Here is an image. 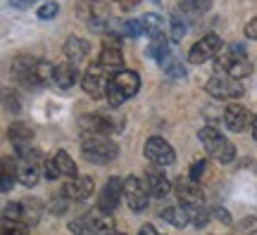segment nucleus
I'll return each instance as SVG.
<instances>
[{
  "label": "nucleus",
  "instance_id": "1",
  "mask_svg": "<svg viewBox=\"0 0 257 235\" xmlns=\"http://www.w3.org/2000/svg\"><path fill=\"white\" fill-rule=\"evenodd\" d=\"M198 138H200L202 147L207 150V154H210V157H214L217 162H221V164L233 162V157H236V147H233L226 138L221 136L217 128L202 126L200 131H198Z\"/></svg>",
  "mask_w": 257,
  "mask_h": 235
},
{
  "label": "nucleus",
  "instance_id": "2",
  "mask_svg": "<svg viewBox=\"0 0 257 235\" xmlns=\"http://www.w3.org/2000/svg\"><path fill=\"white\" fill-rule=\"evenodd\" d=\"M81 152L93 164H110L117 159L119 147H117V143H112L110 138H105V136H88V138H83Z\"/></svg>",
  "mask_w": 257,
  "mask_h": 235
},
{
  "label": "nucleus",
  "instance_id": "3",
  "mask_svg": "<svg viewBox=\"0 0 257 235\" xmlns=\"http://www.w3.org/2000/svg\"><path fill=\"white\" fill-rule=\"evenodd\" d=\"M205 91L217 100H233L243 95V86L233 76H229V74H214L210 81H207Z\"/></svg>",
  "mask_w": 257,
  "mask_h": 235
},
{
  "label": "nucleus",
  "instance_id": "4",
  "mask_svg": "<svg viewBox=\"0 0 257 235\" xmlns=\"http://www.w3.org/2000/svg\"><path fill=\"white\" fill-rule=\"evenodd\" d=\"M174 192L188 211H195V209L205 207V192H202L200 185H198L195 181H191V178H176L174 181Z\"/></svg>",
  "mask_w": 257,
  "mask_h": 235
},
{
  "label": "nucleus",
  "instance_id": "5",
  "mask_svg": "<svg viewBox=\"0 0 257 235\" xmlns=\"http://www.w3.org/2000/svg\"><path fill=\"white\" fill-rule=\"evenodd\" d=\"M41 62L29 57V55H19L12 60V76L24 86H41V74H38Z\"/></svg>",
  "mask_w": 257,
  "mask_h": 235
},
{
  "label": "nucleus",
  "instance_id": "6",
  "mask_svg": "<svg viewBox=\"0 0 257 235\" xmlns=\"http://www.w3.org/2000/svg\"><path fill=\"white\" fill-rule=\"evenodd\" d=\"M221 48H224L221 38L217 36V34H207V36H202L200 41L191 48V53H188V62L191 64L207 62V60H212V57H217V55H219Z\"/></svg>",
  "mask_w": 257,
  "mask_h": 235
},
{
  "label": "nucleus",
  "instance_id": "7",
  "mask_svg": "<svg viewBox=\"0 0 257 235\" xmlns=\"http://www.w3.org/2000/svg\"><path fill=\"white\" fill-rule=\"evenodd\" d=\"M143 152H146L148 162H153L155 166H169V164H174V159H176L174 147H172L169 143H165L162 138H157V136L148 138Z\"/></svg>",
  "mask_w": 257,
  "mask_h": 235
},
{
  "label": "nucleus",
  "instance_id": "8",
  "mask_svg": "<svg viewBox=\"0 0 257 235\" xmlns=\"http://www.w3.org/2000/svg\"><path fill=\"white\" fill-rule=\"evenodd\" d=\"M148 185L146 181H141L138 176H128L124 181V197L131 211H143L148 207Z\"/></svg>",
  "mask_w": 257,
  "mask_h": 235
},
{
  "label": "nucleus",
  "instance_id": "9",
  "mask_svg": "<svg viewBox=\"0 0 257 235\" xmlns=\"http://www.w3.org/2000/svg\"><path fill=\"white\" fill-rule=\"evenodd\" d=\"M79 15L81 19L88 22V27L93 31H102V29L107 27V22H110V15H107V5L102 3V0H88V5L86 3H79Z\"/></svg>",
  "mask_w": 257,
  "mask_h": 235
},
{
  "label": "nucleus",
  "instance_id": "10",
  "mask_svg": "<svg viewBox=\"0 0 257 235\" xmlns=\"http://www.w3.org/2000/svg\"><path fill=\"white\" fill-rule=\"evenodd\" d=\"M83 91L88 93L93 100H100V98L107 95V91H110V79L105 76V72H102L100 64L91 67L88 74L83 76Z\"/></svg>",
  "mask_w": 257,
  "mask_h": 235
},
{
  "label": "nucleus",
  "instance_id": "11",
  "mask_svg": "<svg viewBox=\"0 0 257 235\" xmlns=\"http://www.w3.org/2000/svg\"><path fill=\"white\" fill-rule=\"evenodd\" d=\"M124 197V181L117 178V176H112L107 185L102 188L100 192V202H98V209L105 211V214H112L114 209L119 207V199Z\"/></svg>",
  "mask_w": 257,
  "mask_h": 235
},
{
  "label": "nucleus",
  "instance_id": "12",
  "mask_svg": "<svg viewBox=\"0 0 257 235\" xmlns=\"http://www.w3.org/2000/svg\"><path fill=\"white\" fill-rule=\"evenodd\" d=\"M224 124L233 133H243L248 126H252V117L243 105H229L224 109Z\"/></svg>",
  "mask_w": 257,
  "mask_h": 235
},
{
  "label": "nucleus",
  "instance_id": "13",
  "mask_svg": "<svg viewBox=\"0 0 257 235\" xmlns=\"http://www.w3.org/2000/svg\"><path fill=\"white\" fill-rule=\"evenodd\" d=\"M240 60H245V48L238 46V43H233V46H224L219 50V55L214 57V64H217V69L219 74H229Z\"/></svg>",
  "mask_w": 257,
  "mask_h": 235
},
{
  "label": "nucleus",
  "instance_id": "14",
  "mask_svg": "<svg viewBox=\"0 0 257 235\" xmlns=\"http://www.w3.org/2000/svg\"><path fill=\"white\" fill-rule=\"evenodd\" d=\"M93 190H95V183L91 176H79V178H69L64 183L62 195L67 199H86L93 195Z\"/></svg>",
  "mask_w": 257,
  "mask_h": 235
},
{
  "label": "nucleus",
  "instance_id": "15",
  "mask_svg": "<svg viewBox=\"0 0 257 235\" xmlns=\"http://www.w3.org/2000/svg\"><path fill=\"white\" fill-rule=\"evenodd\" d=\"M98 64L102 67V72L107 74H119L124 72V55H121V50L114 43H105L100 50V60H98Z\"/></svg>",
  "mask_w": 257,
  "mask_h": 235
},
{
  "label": "nucleus",
  "instance_id": "16",
  "mask_svg": "<svg viewBox=\"0 0 257 235\" xmlns=\"http://www.w3.org/2000/svg\"><path fill=\"white\" fill-rule=\"evenodd\" d=\"M112 86L119 91V95L124 100L134 98V95L138 93V88H141V76H138L136 72L124 69V72H119V74H114V76H112Z\"/></svg>",
  "mask_w": 257,
  "mask_h": 235
},
{
  "label": "nucleus",
  "instance_id": "17",
  "mask_svg": "<svg viewBox=\"0 0 257 235\" xmlns=\"http://www.w3.org/2000/svg\"><path fill=\"white\" fill-rule=\"evenodd\" d=\"M146 185H148V190H150V195H155V197H165L167 192L172 190L169 178H167L160 169H148L146 171Z\"/></svg>",
  "mask_w": 257,
  "mask_h": 235
},
{
  "label": "nucleus",
  "instance_id": "18",
  "mask_svg": "<svg viewBox=\"0 0 257 235\" xmlns=\"http://www.w3.org/2000/svg\"><path fill=\"white\" fill-rule=\"evenodd\" d=\"M86 221H88V228H91V235H112V228H114V221L110 218V214L105 211H91L86 214Z\"/></svg>",
  "mask_w": 257,
  "mask_h": 235
},
{
  "label": "nucleus",
  "instance_id": "19",
  "mask_svg": "<svg viewBox=\"0 0 257 235\" xmlns=\"http://www.w3.org/2000/svg\"><path fill=\"white\" fill-rule=\"evenodd\" d=\"M88 53H91V46L86 43V41H81V38H67V43H64V55L69 57V64H79L83 62L86 57H88Z\"/></svg>",
  "mask_w": 257,
  "mask_h": 235
},
{
  "label": "nucleus",
  "instance_id": "20",
  "mask_svg": "<svg viewBox=\"0 0 257 235\" xmlns=\"http://www.w3.org/2000/svg\"><path fill=\"white\" fill-rule=\"evenodd\" d=\"M148 55L160 62L162 67L167 64V57H169V41H167L165 34H157V36H150V46H148Z\"/></svg>",
  "mask_w": 257,
  "mask_h": 235
},
{
  "label": "nucleus",
  "instance_id": "21",
  "mask_svg": "<svg viewBox=\"0 0 257 235\" xmlns=\"http://www.w3.org/2000/svg\"><path fill=\"white\" fill-rule=\"evenodd\" d=\"M81 124L91 136H105V133L112 131V121L107 117H102V114H88V117L81 119Z\"/></svg>",
  "mask_w": 257,
  "mask_h": 235
},
{
  "label": "nucleus",
  "instance_id": "22",
  "mask_svg": "<svg viewBox=\"0 0 257 235\" xmlns=\"http://www.w3.org/2000/svg\"><path fill=\"white\" fill-rule=\"evenodd\" d=\"M53 81H55V86L60 91L72 88L74 83H76V67H74V64H57Z\"/></svg>",
  "mask_w": 257,
  "mask_h": 235
},
{
  "label": "nucleus",
  "instance_id": "23",
  "mask_svg": "<svg viewBox=\"0 0 257 235\" xmlns=\"http://www.w3.org/2000/svg\"><path fill=\"white\" fill-rule=\"evenodd\" d=\"M17 178L24 183L27 188L36 185V183H38V166H36V162H22V159H19Z\"/></svg>",
  "mask_w": 257,
  "mask_h": 235
},
{
  "label": "nucleus",
  "instance_id": "24",
  "mask_svg": "<svg viewBox=\"0 0 257 235\" xmlns=\"http://www.w3.org/2000/svg\"><path fill=\"white\" fill-rule=\"evenodd\" d=\"M41 214H43V204H41V202H38V199H24V202H22V221H24V223H31V226H34V223H38V218H41Z\"/></svg>",
  "mask_w": 257,
  "mask_h": 235
},
{
  "label": "nucleus",
  "instance_id": "25",
  "mask_svg": "<svg viewBox=\"0 0 257 235\" xmlns=\"http://www.w3.org/2000/svg\"><path fill=\"white\" fill-rule=\"evenodd\" d=\"M8 138L15 143V147L19 145H29L31 143V138H34V131L27 126V124H12L8 131Z\"/></svg>",
  "mask_w": 257,
  "mask_h": 235
},
{
  "label": "nucleus",
  "instance_id": "26",
  "mask_svg": "<svg viewBox=\"0 0 257 235\" xmlns=\"http://www.w3.org/2000/svg\"><path fill=\"white\" fill-rule=\"evenodd\" d=\"M162 218L165 221H169L172 226H176V228H184L186 223H188V211H186L184 207H167L165 211H162Z\"/></svg>",
  "mask_w": 257,
  "mask_h": 235
},
{
  "label": "nucleus",
  "instance_id": "27",
  "mask_svg": "<svg viewBox=\"0 0 257 235\" xmlns=\"http://www.w3.org/2000/svg\"><path fill=\"white\" fill-rule=\"evenodd\" d=\"M55 164H57V169H60L62 176H67V178H76V164H74V159L69 157V152L60 150V152L55 154Z\"/></svg>",
  "mask_w": 257,
  "mask_h": 235
},
{
  "label": "nucleus",
  "instance_id": "28",
  "mask_svg": "<svg viewBox=\"0 0 257 235\" xmlns=\"http://www.w3.org/2000/svg\"><path fill=\"white\" fill-rule=\"evenodd\" d=\"M15 176H17V166H15V162H12L10 157H5V159H3V192H10V190H12Z\"/></svg>",
  "mask_w": 257,
  "mask_h": 235
},
{
  "label": "nucleus",
  "instance_id": "29",
  "mask_svg": "<svg viewBox=\"0 0 257 235\" xmlns=\"http://www.w3.org/2000/svg\"><path fill=\"white\" fill-rule=\"evenodd\" d=\"M143 24H146V31L150 36H157V34H165V19L155 15V12H148L143 17Z\"/></svg>",
  "mask_w": 257,
  "mask_h": 235
},
{
  "label": "nucleus",
  "instance_id": "30",
  "mask_svg": "<svg viewBox=\"0 0 257 235\" xmlns=\"http://www.w3.org/2000/svg\"><path fill=\"white\" fill-rule=\"evenodd\" d=\"M186 31H188L186 19H181V12H174V15H172V41H174V43L184 41Z\"/></svg>",
  "mask_w": 257,
  "mask_h": 235
},
{
  "label": "nucleus",
  "instance_id": "31",
  "mask_svg": "<svg viewBox=\"0 0 257 235\" xmlns=\"http://www.w3.org/2000/svg\"><path fill=\"white\" fill-rule=\"evenodd\" d=\"M121 31H124V36L136 38L146 31V24H143V19H128L126 24H121Z\"/></svg>",
  "mask_w": 257,
  "mask_h": 235
},
{
  "label": "nucleus",
  "instance_id": "32",
  "mask_svg": "<svg viewBox=\"0 0 257 235\" xmlns=\"http://www.w3.org/2000/svg\"><path fill=\"white\" fill-rule=\"evenodd\" d=\"M29 228L22 221H5L3 218V235H27Z\"/></svg>",
  "mask_w": 257,
  "mask_h": 235
},
{
  "label": "nucleus",
  "instance_id": "33",
  "mask_svg": "<svg viewBox=\"0 0 257 235\" xmlns=\"http://www.w3.org/2000/svg\"><path fill=\"white\" fill-rule=\"evenodd\" d=\"M165 72H167V76H172V79L186 76V69L181 67V62H176V60H169V62L165 64Z\"/></svg>",
  "mask_w": 257,
  "mask_h": 235
},
{
  "label": "nucleus",
  "instance_id": "34",
  "mask_svg": "<svg viewBox=\"0 0 257 235\" xmlns=\"http://www.w3.org/2000/svg\"><path fill=\"white\" fill-rule=\"evenodd\" d=\"M181 5L188 12H205L210 8V0H181Z\"/></svg>",
  "mask_w": 257,
  "mask_h": 235
},
{
  "label": "nucleus",
  "instance_id": "35",
  "mask_svg": "<svg viewBox=\"0 0 257 235\" xmlns=\"http://www.w3.org/2000/svg\"><path fill=\"white\" fill-rule=\"evenodd\" d=\"M57 10H60V5L57 3H46V5H41V10H38V17L41 19H53L57 15Z\"/></svg>",
  "mask_w": 257,
  "mask_h": 235
},
{
  "label": "nucleus",
  "instance_id": "36",
  "mask_svg": "<svg viewBox=\"0 0 257 235\" xmlns=\"http://www.w3.org/2000/svg\"><path fill=\"white\" fill-rule=\"evenodd\" d=\"M43 173H46L48 181H55L57 176H62V173H60V169H57L55 159H46V164H43Z\"/></svg>",
  "mask_w": 257,
  "mask_h": 235
},
{
  "label": "nucleus",
  "instance_id": "37",
  "mask_svg": "<svg viewBox=\"0 0 257 235\" xmlns=\"http://www.w3.org/2000/svg\"><path fill=\"white\" fill-rule=\"evenodd\" d=\"M191 218H193V223H195V226H205V223H207V218H210V214H207V209L202 207V209L191 211Z\"/></svg>",
  "mask_w": 257,
  "mask_h": 235
},
{
  "label": "nucleus",
  "instance_id": "38",
  "mask_svg": "<svg viewBox=\"0 0 257 235\" xmlns=\"http://www.w3.org/2000/svg\"><path fill=\"white\" fill-rule=\"evenodd\" d=\"M205 169H207V164L202 162V159H200V162H195V164H193V166H191V181H195V183L200 181V178H202V173H205Z\"/></svg>",
  "mask_w": 257,
  "mask_h": 235
},
{
  "label": "nucleus",
  "instance_id": "39",
  "mask_svg": "<svg viewBox=\"0 0 257 235\" xmlns=\"http://www.w3.org/2000/svg\"><path fill=\"white\" fill-rule=\"evenodd\" d=\"M5 109L8 112H19V102L15 95H10V93H5Z\"/></svg>",
  "mask_w": 257,
  "mask_h": 235
},
{
  "label": "nucleus",
  "instance_id": "40",
  "mask_svg": "<svg viewBox=\"0 0 257 235\" xmlns=\"http://www.w3.org/2000/svg\"><path fill=\"white\" fill-rule=\"evenodd\" d=\"M245 36L252 38V41H257V19H250L248 27H245Z\"/></svg>",
  "mask_w": 257,
  "mask_h": 235
},
{
  "label": "nucleus",
  "instance_id": "41",
  "mask_svg": "<svg viewBox=\"0 0 257 235\" xmlns=\"http://www.w3.org/2000/svg\"><path fill=\"white\" fill-rule=\"evenodd\" d=\"M36 0H10V5L15 10H27V8H31Z\"/></svg>",
  "mask_w": 257,
  "mask_h": 235
},
{
  "label": "nucleus",
  "instance_id": "42",
  "mask_svg": "<svg viewBox=\"0 0 257 235\" xmlns=\"http://www.w3.org/2000/svg\"><path fill=\"white\" fill-rule=\"evenodd\" d=\"M114 3H117V5H121L124 10H134L141 0H114Z\"/></svg>",
  "mask_w": 257,
  "mask_h": 235
},
{
  "label": "nucleus",
  "instance_id": "43",
  "mask_svg": "<svg viewBox=\"0 0 257 235\" xmlns=\"http://www.w3.org/2000/svg\"><path fill=\"white\" fill-rule=\"evenodd\" d=\"M217 218H219L221 223H226V226L231 223V216H229V211H226V209H217Z\"/></svg>",
  "mask_w": 257,
  "mask_h": 235
},
{
  "label": "nucleus",
  "instance_id": "44",
  "mask_svg": "<svg viewBox=\"0 0 257 235\" xmlns=\"http://www.w3.org/2000/svg\"><path fill=\"white\" fill-rule=\"evenodd\" d=\"M138 235H160L155 230V226H150V223H146V226L141 228V230H138Z\"/></svg>",
  "mask_w": 257,
  "mask_h": 235
},
{
  "label": "nucleus",
  "instance_id": "45",
  "mask_svg": "<svg viewBox=\"0 0 257 235\" xmlns=\"http://www.w3.org/2000/svg\"><path fill=\"white\" fill-rule=\"evenodd\" d=\"M252 136H255V140H257V117L252 119Z\"/></svg>",
  "mask_w": 257,
  "mask_h": 235
},
{
  "label": "nucleus",
  "instance_id": "46",
  "mask_svg": "<svg viewBox=\"0 0 257 235\" xmlns=\"http://www.w3.org/2000/svg\"><path fill=\"white\" fill-rule=\"evenodd\" d=\"M112 235H124V233H112Z\"/></svg>",
  "mask_w": 257,
  "mask_h": 235
}]
</instances>
